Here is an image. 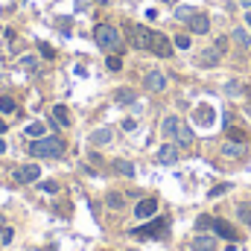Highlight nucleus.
Instances as JSON below:
<instances>
[{"label":"nucleus","mask_w":251,"mask_h":251,"mask_svg":"<svg viewBox=\"0 0 251 251\" xmlns=\"http://www.w3.org/2000/svg\"><path fill=\"white\" fill-rule=\"evenodd\" d=\"M15 108H18V105H15V100H12V97H6V94H0V111H3V114H12Z\"/></svg>","instance_id":"obj_24"},{"label":"nucleus","mask_w":251,"mask_h":251,"mask_svg":"<svg viewBox=\"0 0 251 251\" xmlns=\"http://www.w3.org/2000/svg\"><path fill=\"white\" fill-rule=\"evenodd\" d=\"M131 29V44L137 47V50H149V41H152V32L146 29V26H128Z\"/></svg>","instance_id":"obj_5"},{"label":"nucleus","mask_w":251,"mask_h":251,"mask_svg":"<svg viewBox=\"0 0 251 251\" xmlns=\"http://www.w3.org/2000/svg\"><path fill=\"white\" fill-rule=\"evenodd\" d=\"M178 126H181V120H178L176 114H170V117H164V120H161V134H167V137H176Z\"/></svg>","instance_id":"obj_15"},{"label":"nucleus","mask_w":251,"mask_h":251,"mask_svg":"<svg viewBox=\"0 0 251 251\" xmlns=\"http://www.w3.org/2000/svg\"><path fill=\"white\" fill-rule=\"evenodd\" d=\"M3 152H6V140L0 137V155H3Z\"/></svg>","instance_id":"obj_38"},{"label":"nucleus","mask_w":251,"mask_h":251,"mask_svg":"<svg viewBox=\"0 0 251 251\" xmlns=\"http://www.w3.org/2000/svg\"><path fill=\"white\" fill-rule=\"evenodd\" d=\"M155 158H158V164H167V167H170V164L178 161V146H176V143H164Z\"/></svg>","instance_id":"obj_10"},{"label":"nucleus","mask_w":251,"mask_h":251,"mask_svg":"<svg viewBox=\"0 0 251 251\" xmlns=\"http://www.w3.org/2000/svg\"><path fill=\"white\" fill-rule=\"evenodd\" d=\"M38 176H41L38 164H24L15 170V181H21V184H32V181H38Z\"/></svg>","instance_id":"obj_4"},{"label":"nucleus","mask_w":251,"mask_h":251,"mask_svg":"<svg viewBox=\"0 0 251 251\" xmlns=\"http://www.w3.org/2000/svg\"><path fill=\"white\" fill-rule=\"evenodd\" d=\"M143 85H146V91L158 94V91H164V88H167V76H164L161 70H149V73H146V79H143Z\"/></svg>","instance_id":"obj_6"},{"label":"nucleus","mask_w":251,"mask_h":251,"mask_svg":"<svg viewBox=\"0 0 251 251\" xmlns=\"http://www.w3.org/2000/svg\"><path fill=\"white\" fill-rule=\"evenodd\" d=\"M114 173H120V176H126V178H131V176H134V167H131L128 161H114Z\"/></svg>","instance_id":"obj_22"},{"label":"nucleus","mask_w":251,"mask_h":251,"mask_svg":"<svg viewBox=\"0 0 251 251\" xmlns=\"http://www.w3.org/2000/svg\"><path fill=\"white\" fill-rule=\"evenodd\" d=\"M94 41H97L100 50L111 53V50L120 47V29L111 26V24H97V26H94Z\"/></svg>","instance_id":"obj_2"},{"label":"nucleus","mask_w":251,"mask_h":251,"mask_svg":"<svg viewBox=\"0 0 251 251\" xmlns=\"http://www.w3.org/2000/svg\"><path fill=\"white\" fill-rule=\"evenodd\" d=\"M216 249V240L213 237H204V234H199L193 243H190V251H213Z\"/></svg>","instance_id":"obj_14"},{"label":"nucleus","mask_w":251,"mask_h":251,"mask_svg":"<svg viewBox=\"0 0 251 251\" xmlns=\"http://www.w3.org/2000/svg\"><path fill=\"white\" fill-rule=\"evenodd\" d=\"M149 53L161 56V59H170L173 56V41L161 32H152V41H149Z\"/></svg>","instance_id":"obj_3"},{"label":"nucleus","mask_w":251,"mask_h":251,"mask_svg":"<svg viewBox=\"0 0 251 251\" xmlns=\"http://www.w3.org/2000/svg\"><path fill=\"white\" fill-rule=\"evenodd\" d=\"M231 38H234L240 47H251V35H249V29H243V26H237V29L231 32Z\"/></svg>","instance_id":"obj_19"},{"label":"nucleus","mask_w":251,"mask_h":251,"mask_svg":"<svg viewBox=\"0 0 251 251\" xmlns=\"http://www.w3.org/2000/svg\"><path fill=\"white\" fill-rule=\"evenodd\" d=\"M222 155H225V158H243V155H246V146L228 140V143H222Z\"/></svg>","instance_id":"obj_16"},{"label":"nucleus","mask_w":251,"mask_h":251,"mask_svg":"<svg viewBox=\"0 0 251 251\" xmlns=\"http://www.w3.org/2000/svg\"><path fill=\"white\" fill-rule=\"evenodd\" d=\"M64 140L62 137H35L32 143H29V155H35V158H62L64 155Z\"/></svg>","instance_id":"obj_1"},{"label":"nucleus","mask_w":251,"mask_h":251,"mask_svg":"<svg viewBox=\"0 0 251 251\" xmlns=\"http://www.w3.org/2000/svg\"><path fill=\"white\" fill-rule=\"evenodd\" d=\"M213 47H216L219 53H225V47H228V41H225V38H216V44H213Z\"/></svg>","instance_id":"obj_37"},{"label":"nucleus","mask_w":251,"mask_h":251,"mask_svg":"<svg viewBox=\"0 0 251 251\" xmlns=\"http://www.w3.org/2000/svg\"><path fill=\"white\" fill-rule=\"evenodd\" d=\"M237 213H240V219H243L246 225H251V201H243V204L237 207Z\"/></svg>","instance_id":"obj_25"},{"label":"nucleus","mask_w":251,"mask_h":251,"mask_svg":"<svg viewBox=\"0 0 251 251\" xmlns=\"http://www.w3.org/2000/svg\"><path fill=\"white\" fill-rule=\"evenodd\" d=\"M213 231H216V237H222V240H228V243L237 240V231H234L225 219H213Z\"/></svg>","instance_id":"obj_12"},{"label":"nucleus","mask_w":251,"mask_h":251,"mask_svg":"<svg viewBox=\"0 0 251 251\" xmlns=\"http://www.w3.org/2000/svg\"><path fill=\"white\" fill-rule=\"evenodd\" d=\"M41 56H47V59H53V56H56V50H53L50 44H41Z\"/></svg>","instance_id":"obj_35"},{"label":"nucleus","mask_w":251,"mask_h":251,"mask_svg":"<svg viewBox=\"0 0 251 251\" xmlns=\"http://www.w3.org/2000/svg\"><path fill=\"white\" fill-rule=\"evenodd\" d=\"M105 64H108V70H120V67H123V59H120V56H108Z\"/></svg>","instance_id":"obj_31"},{"label":"nucleus","mask_w":251,"mask_h":251,"mask_svg":"<svg viewBox=\"0 0 251 251\" xmlns=\"http://www.w3.org/2000/svg\"><path fill=\"white\" fill-rule=\"evenodd\" d=\"M3 131H6V123H3V120H0V134H3Z\"/></svg>","instance_id":"obj_41"},{"label":"nucleus","mask_w":251,"mask_h":251,"mask_svg":"<svg viewBox=\"0 0 251 251\" xmlns=\"http://www.w3.org/2000/svg\"><path fill=\"white\" fill-rule=\"evenodd\" d=\"M193 137H196V134H193V128H190V126H178V131H176V140H178V146H190V143H193Z\"/></svg>","instance_id":"obj_18"},{"label":"nucleus","mask_w":251,"mask_h":251,"mask_svg":"<svg viewBox=\"0 0 251 251\" xmlns=\"http://www.w3.org/2000/svg\"><path fill=\"white\" fill-rule=\"evenodd\" d=\"M228 190H231L228 184H219V187H213V190H210V199H216V196H222V193H228Z\"/></svg>","instance_id":"obj_34"},{"label":"nucleus","mask_w":251,"mask_h":251,"mask_svg":"<svg viewBox=\"0 0 251 251\" xmlns=\"http://www.w3.org/2000/svg\"><path fill=\"white\" fill-rule=\"evenodd\" d=\"M114 102H117V105H134V102H137V94H134L131 88H117V91H114Z\"/></svg>","instance_id":"obj_13"},{"label":"nucleus","mask_w":251,"mask_h":251,"mask_svg":"<svg viewBox=\"0 0 251 251\" xmlns=\"http://www.w3.org/2000/svg\"><path fill=\"white\" fill-rule=\"evenodd\" d=\"M187 26H190V32H196V35H207V32H210V18L196 12V15L187 21Z\"/></svg>","instance_id":"obj_9"},{"label":"nucleus","mask_w":251,"mask_h":251,"mask_svg":"<svg viewBox=\"0 0 251 251\" xmlns=\"http://www.w3.org/2000/svg\"><path fill=\"white\" fill-rule=\"evenodd\" d=\"M225 94H231V97H237V94H243V88H240V82H228V85H225Z\"/></svg>","instance_id":"obj_32"},{"label":"nucleus","mask_w":251,"mask_h":251,"mask_svg":"<svg viewBox=\"0 0 251 251\" xmlns=\"http://www.w3.org/2000/svg\"><path fill=\"white\" fill-rule=\"evenodd\" d=\"M190 35H176V41H173V47H178V50H190Z\"/></svg>","instance_id":"obj_28"},{"label":"nucleus","mask_w":251,"mask_h":251,"mask_svg":"<svg viewBox=\"0 0 251 251\" xmlns=\"http://www.w3.org/2000/svg\"><path fill=\"white\" fill-rule=\"evenodd\" d=\"M219 56H222V53H219L216 47H210V50H204V53L199 56V64H201V67H213V64H219Z\"/></svg>","instance_id":"obj_17"},{"label":"nucleus","mask_w":251,"mask_h":251,"mask_svg":"<svg viewBox=\"0 0 251 251\" xmlns=\"http://www.w3.org/2000/svg\"><path fill=\"white\" fill-rule=\"evenodd\" d=\"M199 120H201V123H210V120H213V111H210L207 105H201V108H199Z\"/></svg>","instance_id":"obj_30"},{"label":"nucleus","mask_w":251,"mask_h":251,"mask_svg":"<svg viewBox=\"0 0 251 251\" xmlns=\"http://www.w3.org/2000/svg\"><path fill=\"white\" fill-rule=\"evenodd\" d=\"M193 15H196V12H193L190 6H178V9H176V18H178V21H190Z\"/></svg>","instance_id":"obj_27"},{"label":"nucleus","mask_w":251,"mask_h":251,"mask_svg":"<svg viewBox=\"0 0 251 251\" xmlns=\"http://www.w3.org/2000/svg\"><path fill=\"white\" fill-rule=\"evenodd\" d=\"M246 24H249V29H251V9H249V15H246Z\"/></svg>","instance_id":"obj_40"},{"label":"nucleus","mask_w":251,"mask_h":251,"mask_svg":"<svg viewBox=\"0 0 251 251\" xmlns=\"http://www.w3.org/2000/svg\"><path fill=\"white\" fill-rule=\"evenodd\" d=\"M21 67L29 70V73H38V59L35 56H21Z\"/></svg>","instance_id":"obj_23"},{"label":"nucleus","mask_w":251,"mask_h":251,"mask_svg":"<svg viewBox=\"0 0 251 251\" xmlns=\"http://www.w3.org/2000/svg\"><path fill=\"white\" fill-rule=\"evenodd\" d=\"M53 120L62 126V128L70 126V114H67V108H64V105H56V108H53Z\"/></svg>","instance_id":"obj_20"},{"label":"nucleus","mask_w":251,"mask_h":251,"mask_svg":"<svg viewBox=\"0 0 251 251\" xmlns=\"http://www.w3.org/2000/svg\"><path fill=\"white\" fill-rule=\"evenodd\" d=\"M105 204H108V207H114V210H120V207H123V196H120V193H108Z\"/></svg>","instance_id":"obj_26"},{"label":"nucleus","mask_w":251,"mask_h":251,"mask_svg":"<svg viewBox=\"0 0 251 251\" xmlns=\"http://www.w3.org/2000/svg\"><path fill=\"white\" fill-rule=\"evenodd\" d=\"M0 240H3V243H12V228L3 225V228H0Z\"/></svg>","instance_id":"obj_33"},{"label":"nucleus","mask_w":251,"mask_h":251,"mask_svg":"<svg viewBox=\"0 0 251 251\" xmlns=\"http://www.w3.org/2000/svg\"><path fill=\"white\" fill-rule=\"evenodd\" d=\"M158 213V199H140L134 207V219H149Z\"/></svg>","instance_id":"obj_7"},{"label":"nucleus","mask_w":251,"mask_h":251,"mask_svg":"<svg viewBox=\"0 0 251 251\" xmlns=\"http://www.w3.org/2000/svg\"><path fill=\"white\" fill-rule=\"evenodd\" d=\"M243 3V9H251V0H240Z\"/></svg>","instance_id":"obj_39"},{"label":"nucleus","mask_w":251,"mask_h":251,"mask_svg":"<svg viewBox=\"0 0 251 251\" xmlns=\"http://www.w3.org/2000/svg\"><path fill=\"white\" fill-rule=\"evenodd\" d=\"M196 228H199V231L213 228V216H199V219H196Z\"/></svg>","instance_id":"obj_29"},{"label":"nucleus","mask_w":251,"mask_h":251,"mask_svg":"<svg viewBox=\"0 0 251 251\" xmlns=\"http://www.w3.org/2000/svg\"><path fill=\"white\" fill-rule=\"evenodd\" d=\"M131 251H134V249H131Z\"/></svg>","instance_id":"obj_42"},{"label":"nucleus","mask_w":251,"mask_h":251,"mask_svg":"<svg viewBox=\"0 0 251 251\" xmlns=\"http://www.w3.org/2000/svg\"><path fill=\"white\" fill-rule=\"evenodd\" d=\"M114 140V128H97V131H91V146H105V143H111Z\"/></svg>","instance_id":"obj_11"},{"label":"nucleus","mask_w":251,"mask_h":251,"mask_svg":"<svg viewBox=\"0 0 251 251\" xmlns=\"http://www.w3.org/2000/svg\"><path fill=\"white\" fill-rule=\"evenodd\" d=\"M41 190H47V193H59V184H56V181H44Z\"/></svg>","instance_id":"obj_36"},{"label":"nucleus","mask_w":251,"mask_h":251,"mask_svg":"<svg viewBox=\"0 0 251 251\" xmlns=\"http://www.w3.org/2000/svg\"><path fill=\"white\" fill-rule=\"evenodd\" d=\"M44 131H47L44 123H29L26 126V137H32V140H35V137H44Z\"/></svg>","instance_id":"obj_21"},{"label":"nucleus","mask_w":251,"mask_h":251,"mask_svg":"<svg viewBox=\"0 0 251 251\" xmlns=\"http://www.w3.org/2000/svg\"><path fill=\"white\" fill-rule=\"evenodd\" d=\"M167 231V222L164 219H155V222H149V225H143V228H134L131 234L134 237H161Z\"/></svg>","instance_id":"obj_8"}]
</instances>
